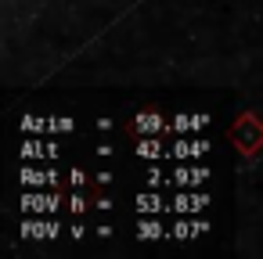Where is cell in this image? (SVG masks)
I'll list each match as a JSON object with an SVG mask.
<instances>
[{
  "label": "cell",
  "mask_w": 263,
  "mask_h": 259,
  "mask_svg": "<svg viewBox=\"0 0 263 259\" xmlns=\"http://www.w3.org/2000/svg\"><path fill=\"white\" fill-rule=\"evenodd\" d=\"M137 130L141 133H155V130H162V123H159V115H137Z\"/></svg>",
  "instance_id": "6da1fadb"
},
{
  "label": "cell",
  "mask_w": 263,
  "mask_h": 259,
  "mask_svg": "<svg viewBox=\"0 0 263 259\" xmlns=\"http://www.w3.org/2000/svg\"><path fill=\"white\" fill-rule=\"evenodd\" d=\"M141 237H159V227L155 223H141Z\"/></svg>",
  "instance_id": "277c9868"
},
{
  "label": "cell",
  "mask_w": 263,
  "mask_h": 259,
  "mask_svg": "<svg viewBox=\"0 0 263 259\" xmlns=\"http://www.w3.org/2000/svg\"><path fill=\"white\" fill-rule=\"evenodd\" d=\"M137 209H141V212H155V209H159V198H155V194H148V198L141 194V198H137Z\"/></svg>",
  "instance_id": "7a4b0ae2"
},
{
  "label": "cell",
  "mask_w": 263,
  "mask_h": 259,
  "mask_svg": "<svg viewBox=\"0 0 263 259\" xmlns=\"http://www.w3.org/2000/svg\"><path fill=\"white\" fill-rule=\"evenodd\" d=\"M137 151H141V158H144V155H148V158H155V155H159L155 141H141V148H137Z\"/></svg>",
  "instance_id": "3957f363"
}]
</instances>
